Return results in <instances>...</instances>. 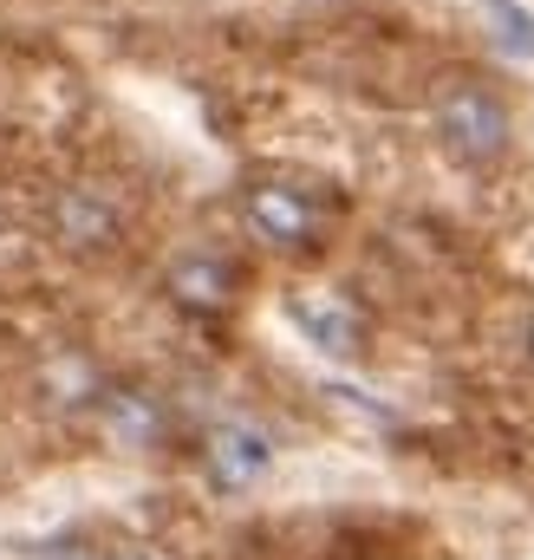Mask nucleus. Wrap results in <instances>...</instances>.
I'll use <instances>...</instances> for the list:
<instances>
[{"label":"nucleus","instance_id":"f257e3e1","mask_svg":"<svg viewBox=\"0 0 534 560\" xmlns=\"http://www.w3.org/2000/svg\"><path fill=\"white\" fill-rule=\"evenodd\" d=\"M430 118H437V138L443 150L456 156V163H496L509 138H515V125H509V105L483 85V79H443L437 85V105H430Z\"/></svg>","mask_w":534,"mask_h":560},{"label":"nucleus","instance_id":"f03ea898","mask_svg":"<svg viewBox=\"0 0 534 560\" xmlns=\"http://www.w3.org/2000/svg\"><path fill=\"white\" fill-rule=\"evenodd\" d=\"M242 215H248V229L262 235L267 248H313L320 229H326V215L313 209V196L287 189V183H255L242 196Z\"/></svg>","mask_w":534,"mask_h":560},{"label":"nucleus","instance_id":"7ed1b4c3","mask_svg":"<svg viewBox=\"0 0 534 560\" xmlns=\"http://www.w3.org/2000/svg\"><path fill=\"white\" fill-rule=\"evenodd\" d=\"M287 313H293V326L306 332V346H320L326 359H359V352H365V313H359L346 293H333V287H300V293L287 300Z\"/></svg>","mask_w":534,"mask_h":560},{"label":"nucleus","instance_id":"20e7f679","mask_svg":"<svg viewBox=\"0 0 534 560\" xmlns=\"http://www.w3.org/2000/svg\"><path fill=\"white\" fill-rule=\"evenodd\" d=\"M202 463H209V482L216 489H255L267 476V463H274V450H267V436L255 423H216L209 436H202Z\"/></svg>","mask_w":534,"mask_h":560},{"label":"nucleus","instance_id":"39448f33","mask_svg":"<svg viewBox=\"0 0 534 560\" xmlns=\"http://www.w3.org/2000/svg\"><path fill=\"white\" fill-rule=\"evenodd\" d=\"M118 229H125V215H118V202L105 189L79 183V189H59L53 196V235L66 248H112Z\"/></svg>","mask_w":534,"mask_h":560},{"label":"nucleus","instance_id":"423d86ee","mask_svg":"<svg viewBox=\"0 0 534 560\" xmlns=\"http://www.w3.org/2000/svg\"><path fill=\"white\" fill-rule=\"evenodd\" d=\"M163 293H170L183 313H229L235 293H242V280H235V268H229L222 255H183V261H170Z\"/></svg>","mask_w":534,"mask_h":560},{"label":"nucleus","instance_id":"0eeeda50","mask_svg":"<svg viewBox=\"0 0 534 560\" xmlns=\"http://www.w3.org/2000/svg\"><path fill=\"white\" fill-rule=\"evenodd\" d=\"M98 423H105V436L118 443V450H156L163 443V405L150 398V392H118V385H105L98 392Z\"/></svg>","mask_w":534,"mask_h":560},{"label":"nucleus","instance_id":"6e6552de","mask_svg":"<svg viewBox=\"0 0 534 560\" xmlns=\"http://www.w3.org/2000/svg\"><path fill=\"white\" fill-rule=\"evenodd\" d=\"M483 20H489V39L509 52V59H534V13L515 0H483Z\"/></svg>","mask_w":534,"mask_h":560},{"label":"nucleus","instance_id":"1a4fd4ad","mask_svg":"<svg viewBox=\"0 0 534 560\" xmlns=\"http://www.w3.org/2000/svg\"><path fill=\"white\" fill-rule=\"evenodd\" d=\"M118 560H150V555H118Z\"/></svg>","mask_w":534,"mask_h":560},{"label":"nucleus","instance_id":"9d476101","mask_svg":"<svg viewBox=\"0 0 534 560\" xmlns=\"http://www.w3.org/2000/svg\"><path fill=\"white\" fill-rule=\"evenodd\" d=\"M529 359H534V332H529Z\"/></svg>","mask_w":534,"mask_h":560}]
</instances>
